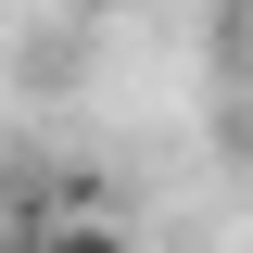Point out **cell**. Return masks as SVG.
<instances>
[{"label": "cell", "mask_w": 253, "mask_h": 253, "mask_svg": "<svg viewBox=\"0 0 253 253\" xmlns=\"http://www.w3.org/2000/svg\"><path fill=\"white\" fill-rule=\"evenodd\" d=\"M63 13H114V0H63Z\"/></svg>", "instance_id": "cell-1"}]
</instances>
